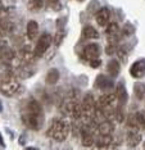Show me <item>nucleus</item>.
<instances>
[{
    "mask_svg": "<svg viewBox=\"0 0 145 150\" xmlns=\"http://www.w3.org/2000/svg\"><path fill=\"white\" fill-rule=\"evenodd\" d=\"M21 83L18 80V76L12 68H8L0 74V91L5 96H14L19 93Z\"/></svg>",
    "mask_w": 145,
    "mask_h": 150,
    "instance_id": "nucleus-1",
    "label": "nucleus"
},
{
    "mask_svg": "<svg viewBox=\"0 0 145 150\" xmlns=\"http://www.w3.org/2000/svg\"><path fill=\"white\" fill-rule=\"evenodd\" d=\"M48 137L53 139L54 141L62 142L70 135V125L63 118H54L51 119L49 128L46 131Z\"/></svg>",
    "mask_w": 145,
    "mask_h": 150,
    "instance_id": "nucleus-2",
    "label": "nucleus"
},
{
    "mask_svg": "<svg viewBox=\"0 0 145 150\" xmlns=\"http://www.w3.org/2000/svg\"><path fill=\"white\" fill-rule=\"evenodd\" d=\"M21 118H22V122L25 123L26 127L33 129V131H39V129L41 128V126H43V123H44V115L31 113V112H28L27 109L23 110Z\"/></svg>",
    "mask_w": 145,
    "mask_h": 150,
    "instance_id": "nucleus-3",
    "label": "nucleus"
},
{
    "mask_svg": "<svg viewBox=\"0 0 145 150\" xmlns=\"http://www.w3.org/2000/svg\"><path fill=\"white\" fill-rule=\"evenodd\" d=\"M51 42H53V36H51L50 33H43V35L40 36V39L37 40V42H36L35 49H33L36 59L43 58V55L48 52V49L50 47Z\"/></svg>",
    "mask_w": 145,
    "mask_h": 150,
    "instance_id": "nucleus-4",
    "label": "nucleus"
},
{
    "mask_svg": "<svg viewBox=\"0 0 145 150\" xmlns=\"http://www.w3.org/2000/svg\"><path fill=\"white\" fill-rule=\"evenodd\" d=\"M143 136L140 134V128H127V135H126V141L129 148H136L141 142Z\"/></svg>",
    "mask_w": 145,
    "mask_h": 150,
    "instance_id": "nucleus-5",
    "label": "nucleus"
},
{
    "mask_svg": "<svg viewBox=\"0 0 145 150\" xmlns=\"http://www.w3.org/2000/svg\"><path fill=\"white\" fill-rule=\"evenodd\" d=\"M100 46L98 44H89V45H86L84 47V53H82V55H84L85 60H87V62H90L92 59H96V58H99L100 55Z\"/></svg>",
    "mask_w": 145,
    "mask_h": 150,
    "instance_id": "nucleus-6",
    "label": "nucleus"
},
{
    "mask_svg": "<svg viewBox=\"0 0 145 150\" xmlns=\"http://www.w3.org/2000/svg\"><path fill=\"white\" fill-rule=\"evenodd\" d=\"M19 59L22 60L25 64H32L35 62L36 57H35V52L30 45H25L23 47H21L19 50Z\"/></svg>",
    "mask_w": 145,
    "mask_h": 150,
    "instance_id": "nucleus-7",
    "label": "nucleus"
},
{
    "mask_svg": "<svg viewBox=\"0 0 145 150\" xmlns=\"http://www.w3.org/2000/svg\"><path fill=\"white\" fill-rule=\"evenodd\" d=\"M130 74L134 78H141L145 76V59H139L131 66Z\"/></svg>",
    "mask_w": 145,
    "mask_h": 150,
    "instance_id": "nucleus-8",
    "label": "nucleus"
},
{
    "mask_svg": "<svg viewBox=\"0 0 145 150\" xmlns=\"http://www.w3.org/2000/svg\"><path fill=\"white\" fill-rule=\"evenodd\" d=\"M114 94L117 96V100H118V108H123L127 103V91H126L125 85H123L122 82L117 83Z\"/></svg>",
    "mask_w": 145,
    "mask_h": 150,
    "instance_id": "nucleus-9",
    "label": "nucleus"
},
{
    "mask_svg": "<svg viewBox=\"0 0 145 150\" xmlns=\"http://www.w3.org/2000/svg\"><path fill=\"white\" fill-rule=\"evenodd\" d=\"M113 131H114V125L109 119H105L96 125V132L99 135H112Z\"/></svg>",
    "mask_w": 145,
    "mask_h": 150,
    "instance_id": "nucleus-10",
    "label": "nucleus"
},
{
    "mask_svg": "<svg viewBox=\"0 0 145 150\" xmlns=\"http://www.w3.org/2000/svg\"><path fill=\"white\" fill-rule=\"evenodd\" d=\"M95 85L98 88H100V90H110V88L114 86L113 80H110L109 77L104 76V74H99V76L96 77Z\"/></svg>",
    "mask_w": 145,
    "mask_h": 150,
    "instance_id": "nucleus-11",
    "label": "nucleus"
},
{
    "mask_svg": "<svg viewBox=\"0 0 145 150\" xmlns=\"http://www.w3.org/2000/svg\"><path fill=\"white\" fill-rule=\"evenodd\" d=\"M109 18H110V13H109V11L107 8L99 9V11L96 12V14H95L96 22H98V25L102 26V27H105L107 25H108Z\"/></svg>",
    "mask_w": 145,
    "mask_h": 150,
    "instance_id": "nucleus-12",
    "label": "nucleus"
},
{
    "mask_svg": "<svg viewBox=\"0 0 145 150\" xmlns=\"http://www.w3.org/2000/svg\"><path fill=\"white\" fill-rule=\"evenodd\" d=\"M14 28H16L14 22L10 21L6 17H3L1 21H0V33H3V35H9V33H12L14 31Z\"/></svg>",
    "mask_w": 145,
    "mask_h": 150,
    "instance_id": "nucleus-13",
    "label": "nucleus"
},
{
    "mask_svg": "<svg viewBox=\"0 0 145 150\" xmlns=\"http://www.w3.org/2000/svg\"><path fill=\"white\" fill-rule=\"evenodd\" d=\"M26 109L31 113H35V114H39V115H44V112H43V108H41L40 103L37 100H35L33 98L28 99L27 101V105H26Z\"/></svg>",
    "mask_w": 145,
    "mask_h": 150,
    "instance_id": "nucleus-14",
    "label": "nucleus"
},
{
    "mask_svg": "<svg viewBox=\"0 0 145 150\" xmlns=\"http://www.w3.org/2000/svg\"><path fill=\"white\" fill-rule=\"evenodd\" d=\"M27 37H28V40H35L37 39V36H39V25H37L36 21H30L27 23Z\"/></svg>",
    "mask_w": 145,
    "mask_h": 150,
    "instance_id": "nucleus-15",
    "label": "nucleus"
},
{
    "mask_svg": "<svg viewBox=\"0 0 145 150\" xmlns=\"http://www.w3.org/2000/svg\"><path fill=\"white\" fill-rule=\"evenodd\" d=\"M113 144V137L110 135H99V139L96 141V146L99 149H109Z\"/></svg>",
    "mask_w": 145,
    "mask_h": 150,
    "instance_id": "nucleus-16",
    "label": "nucleus"
},
{
    "mask_svg": "<svg viewBox=\"0 0 145 150\" xmlns=\"http://www.w3.org/2000/svg\"><path fill=\"white\" fill-rule=\"evenodd\" d=\"M59 71L57 68H51L49 72L46 73V77H45V82L48 85H55L59 80Z\"/></svg>",
    "mask_w": 145,
    "mask_h": 150,
    "instance_id": "nucleus-17",
    "label": "nucleus"
},
{
    "mask_svg": "<svg viewBox=\"0 0 145 150\" xmlns=\"http://www.w3.org/2000/svg\"><path fill=\"white\" fill-rule=\"evenodd\" d=\"M82 35L86 40H95L99 37V32L92 26H85L84 30H82Z\"/></svg>",
    "mask_w": 145,
    "mask_h": 150,
    "instance_id": "nucleus-18",
    "label": "nucleus"
},
{
    "mask_svg": "<svg viewBox=\"0 0 145 150\" xmlns=\"http://www.w3.org/2000/svg\"><path fill=\"white\" fill-rule=\"evenodd\" d=\"M119 69H121L119 63L117 62L116 59H112V60H110V62L108 63V66H107V71H108V73H109V76H110V77H116V76H118Z\"/></svg>",
    "mask_w": 145,
    "mask_h": 150,
    "instance_id": "nucleus-19",
    "label": "nucleus"
},
{
    "mask_svg": "<svg viewBox=\"0 0 145 150\" xmlns=\"http://www.w3.org/2000/svg\"><path fill=\"white\" fill-rule=\"evenodd\" d=\"M134 94L139 100H143L145 98V83L143 82H136L134 85Z\"/></svg>",
    "mask_w": 145,
    "mask_h": 150,
    "instance_id": "nucleus-20",
    "label": "nucleus"
},
{
    "mask_svg": "<svg viewBox=\"0 0 145 150\" xmlns=\"http://www.w3.org/2000/svg\"><path fill=\"white\" fill-rule=\"evenodd\" d=\"M107 28H105V33L109 36H118V32H119V27L117 23L114 22H112V23H108V25L105 26Z\"/></svg>",
    "mask_w": 145,
    "mask_h": 150,
    "instance_id": "nucleus-21",
    "label": "nucleus"
},
{
    "mask_svg": "<svg viewBox=\"0 0 145 150\" xmlns=\"http://www.w3.org/2000/svg\"><path fill=\"white\" fill-rule=\"evenodd\" d=\"M44 6V0H28V9L33 12H37L43 9Z\"/></svg>",
    "mask_w": 145,
    "mask_h": 150,
    "instance_id": "nucleus-22",
    "label": "nucleus"
},
{
    "mask_svg": "<svg viewBox=\"0 0 145 150\" xmlns=\"http://www.w3.org/2000/svg\"><path fill=\"white\" fill-rule=\"evenodd\" d=\"M126 125H127V128H140L139 123H137V119H136V115L135 114H130L126 119Z\"/></svg>",
    "mask_w": 145,
    "mask_h": 150,
    "instance_id": "nucleus-23",
    "label": "nucleus"
},
{
    "mask_svg": "<svg viewBox=\"0 0 145 150\" xmlns=\"http://www.w3.org/2000/svg\"><path fill=\"white\" fill-rule=\"evenodd\" d=\"M46 4L49 8L51 9H55V11H59L60 9V1L59 0H45Z\"/></svg>",
    "mask_w": 145,
    "mask_h": 150,
    "instance_id": "nucleus-24",
    "label": "nucleus"
},
{
    "mask_svg": "<svg viewBox=\"0 0 145 150\" xmlns=\"http://www.w3.org/2000/svg\"><path fill=\"white\" fill-rule=\"evenodd\" d=\"M63 36H64V35H63V31H60V30H59V31L55 33V36L53 37V42H54L57 46H59L60 42H62V40H63Z\"/></svg>",
    "mask_w": 145,
    "mask_h": 150,
    "instance_id": "nucleus-25",
    "label": "nucleus"
},
{
    "mask_svg": "<svg viewBox=\"0 0 145 150\" xmlns=\"http://www.w3.org/2000/svg\"><path fill=\"white\" fill-rule=\"evenodd\" d=\"M134 32H135V28L132 27V25H130V23H126L125 27H123V31H122L123 35H132Z\"/></svg>",
    "mask_w": 145,
    "mask_h": 150,
    "instance_id": "nucleus-26",
    "label": "nucleus"
},
{
    "mask_svg": "<svg viewBox=\"0 0 145 150\" xmlns=\"http://www.w3.org/2000/svg\"><path fill=\"white\" fill-rule=\"evenodd\" d=\"M6 46H8V42H6V40L1 36V33H0V50H3Z\"/></svg>",
    "mask_w": 145,
    "mask_h": 150,
    "instance_id": "nucleus-27",
    "label": "nucleus"
},
{
    "mask_svg": "<svg viewBox=\"0 0 145 150\" xmlns=\"http://www.w3.org/2000/svg\"><path fill=\"white\" fill-rule=\"evenodd\" d=\"M100 59L99 58H96V59H92V60H90V66L92 67V68H96V67H99L100 66Z\"/></svg>",
    "mask_w": 145,
    "mask_h": 150,
    "instance_id": "nucleus-28",
    "label": "nucleus"
},
{
    "mask_svg": "<svg viewBox=\"0 0 145 150\" xmlns=\"http://www.w3.org/2000/svg\"><path fill=\"white\" fill-rule=\"evenodd\" d=\"M3 12H4V5L0 1V21H1V18H3Z\"/></svg>",
    "mask_w": 145,
    "mask_h": 150,
    "instance_id": "nucleus-29",
    "label": "nucleus"
},
{
    "mask_svg": "<svg viewBox=\"0 0 145 150\" xmlns=\"http://www.w3.org/2000/svg\"><path fill=\"white\" fill-rule=\"evenodd\" d=\"M0 145H1L3 148L5 146V145H4V140H3V136H1V135H0Z\"/></svg>",
    "mask_w": 145,
    "mask_h": 150,
    "instance_id": "nucleus-30",
    "label": "nucleus"
},
{
    "mask_svg": "<svg viewBox=\"0 0 145 150\" xmlns=\"http://www.w3.org/2000/svg\"><path fill=\"white\" fill-rule=\"evenodd\" d=\"M0 112H3V105H1V103H0Z\"/></svg>",
    "mask_w": 145,
    "mask_h": 150,
    "instance_id": "nucleus-31",
    "label": "nucleus"
},
{
    "mask_svg": "<svg viewBox=\"0 0 145 150\" xmlns=\"http://www.w3.org/2000/svg\"><path fill=\"white\" fill-rule=\"evenodd\" d=\"M143 148L145 149V141H144V144H143Z\"/></svg>",
    "mask_w": 145,
    "mask_h": 150,
    "instance_id": "nucleus-32",
    "label": "nucleus"
},
{
    "mask_svg": "<svg viewBox=\"0 0 145 150\" xmlns=\"http://www.w3.org/2000/svg\"><path fill=\"white\" fill-rule=\"evenodd\" d=\"M80 1H82V0H80Z\"/></svg>",
    "mask_w": 145,
    "mask_h": 150,
    "instance_id": "nucleus-33",
    "label": "nucleus"
}]
</instances>
